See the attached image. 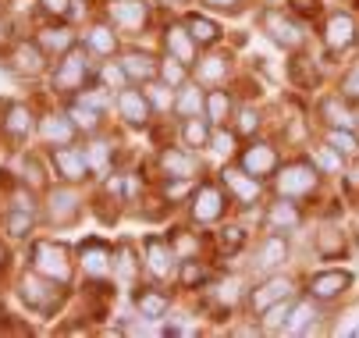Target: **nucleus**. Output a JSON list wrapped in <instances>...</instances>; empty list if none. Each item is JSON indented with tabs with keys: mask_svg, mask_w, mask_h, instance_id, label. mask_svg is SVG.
Wrapping results in <instances>:
<instances>
[{
	"mask_svg": "<svg viewBox=\"0 0 359 338\" xmlns=\"http://www.w3.org/2000/svg\"><path fill=\"white\" fill-rule=\"evenodd\" d=\"M146 267L153 278H171L175 267H182V257L175 253V246L168 243V238H146Z\"/></svg>",
	"mask_w": 359,
	"mask_h": 338,
	"instance_id": "6ab92c4d",
	"label": "nucleus"
},
{
	"mask_svg": "<svg viewBox=\"0 0 359 338\" xmlns=\"http://www.w3.org/2000/svg\"><path fill=\"white\" fill-rule=\"evenodd\" d=\"M4 260H8V253H4V246H0V267H4Z\"/></svg>",
	"mask_w": 359,
	"mask_h": 338,
	"instance_id": "13d9d810",
	"label": "nucleus"
},
{
	"mask_svg": "<svg viewBox=\"0 0 359 338\" xmlns=\"http://www.w3.org/2000/svg\"><path fill=\"white\" fill-rule=\"evenodd\" d=\"M36 43L43 46L46 54H54V58H61V54H68L72 46H75V32L72 29H65V25H50V29H43L39 36H36Z\"/></svg>",
	"mask_w": 359,
	"mask_h": 338,
	"instance_id": "473e14b6",
	"label": "nucleus"
},
{
	"mask_svg": "<svg viewBox=\"0 0 359 338\" xmlns=\"http://www.w3.org/2000/svg\"><path fill=\"white\" fill-rule=\"evenodd\" d=\"M224 210H228V189L217 182H203L196 189V196L189 200V214L196 224H214L224 217Z\"/></svg>",
	"mask_w": 359,
	"mask_h": 338,
	"instance_id": "423d86ee",
	"label": "nucleus"
},
{
	"mask_svg": "<svg viewBox=\"0 0 359 338\" xmlns=\"http://www.w3.org/2000/svg\"><path fill=\"white\" fill-rule=\"evenodd\" d=\"M114 107H118V114H121V121H125L128 128H146L149 118H153V107H149V100H146V93H142V89H132V86L118 89Z\"/></svg>",
	"mask_w": 359,
	"mask_h": 338,
	"instance_id": "9b49d317",
	"label": "nucleus"
},
{
	"mask_svg": "<svg viewBox=\"0 0 359 338\" xmlns=\"http://www.w3.org/2000/svg\"><path fill=\"white\" fill-rule=\"evenodd\" d=\"M185 25H189V32H192V39L199 43V46H214L217 39H221V25L214 22V18H207V15H185L182 18Z\"/></svg>",
	"mask_w": 359,
	"mask_h": 338,
	"instance_id": "72a5a7b5",
	"label": "nucleus"
},
{
	"mask_svg": "<svg viewBox=\"0 0 359 338\" xmlns=\"http://www.w3.org/2000/svg\"><path fill=\"white\" fill-rule=\"evenodd\" d=\"M224 72H228V58H221V54H214V58H207V61H196V75H199L203 82H221Z\"/></svg>",
	"mask_w": 359,
	"mask_h": 338,
	"instance_id": "37998d69",
	"label": "nucleus"
},
{
	"mask_svg": "<svg viewBox=\"0 0 359 338\" xmlns=\"http://www.w3.org/2000/svg\"><path fill=\"white\" fill-rule=\"evenodd\" d=\"M161 43H164V50L171 54V58H178L182 65H196L199 58H196V50H199V43L192 39V32H189V25L185 22H168L164 25V32H161Z\"/></svg>",
	"mask_w": 359,
	"mask_h": 338,
	"instance_id": "dca6fc26",
	"label": "nucleus"
},
{
	"mask_svg": "<svg viewBox=\"0 0 359 338\" xmlns=\"http://www.w3.org/2000/svg\"><path fill=\"white\" fill-rule=\"evenodd\" d=\"M207 111V93H203L199 86H182L178 89V96H175V114L178 118H196V114H203Z\"/></svg>",
	"mask_w": 359,
	"mask_h": 338,
	"instance_id": "2f4dec72",
	"label": "nucleus"
},
{
	"mask_svg": "<svg viewBox=\"0 0 359 338\" xmlns=\"http://www.w3.org/2000/svg\"><path fill=\"white\" fill-rule=\"evenodd\" d=\"M121 68L128 75V82H153V79H161V61L146 54V50H125L121 54Z\"/></svg>",
	"mask_w": 359,
	"mask_h": 338,
	"instance_id": "4be33fe9",
	"label": "nucleus"
},
{
	"mask_svg": "<svg viewBox=\"0 0 359 338\" xmlns=\"http://www.w3.org/2000/svg\"><path fill=\"white\" fill-rule=\"evenodd\" d=\"M46 221L54 224V228H65V224H75L79 214H82V203L75 196V185H57L54 192H50V200H46Z\"/></svg>",
	"mask_w": 359,
	"mask_h": 338,
	"instance_id": "4468645a",
	"label": "nucleus"
},
{
	"mask_svg": "<svg viewBox=\"0 0 359 338\" xmlns=\"http://www.w3.org/2000/svg\"><path fill=\"white\" fill-rule=\"evenodd\" d=\"M320 118L327 128H355V111L348 107V100L338 93V96H324L320 100Z\"/></svg>",
	"mask_w": 359,
	"mask_h": 338,
	"instance_id": "393cba45",
	"label": "nucleus"
},
{
	"mask_svg": "<svg viewBox=\"0 0 359 338\" xmlns=\"http://www.w3.org/2000/svg\"><path fill=\"white\" fill-rule=\"evenodd\" d=\"M221 185L228 189V196H231L235 203H242V207L260 203V196H264V182L252 178V175L242 171V168H224V171H221Z\"/></svg>",
	"mask_w": 359,
	"mask_h": 338,
	"instance_id": "9d476101",
	"label": "nucleus"
},
{
	"mask_svg": "<svg viewBox=\"0 0 359 338\" xmlns=\"http://www.w3.org/2000/svg\"><path fill=\"white\" fill-rule=\"evenodd\" d=\"M355 125H359V111H355Z\"/></svg>",
	"mask_w": 359,
	"mask_h": 338,
	"instance_id": "bf43d9fd",
	"label": "nucleus"
},
{
	"mask_svg": "<svg viewBox=\"0 0 359 338\" xmlns=\"http://www.w3.org/2000/svg\"><path fill=\"white\" fill-rule=\"evenodd\" d=\"M149 22V4L146 0H114L111 4V25L121 32H142Z\"/></svg>",
	"mask_w": 359,
	"mask_h": 338,
	"instance_id": "aec40b11",
	"label": "nucleus"
},
{
	"mask_svg": "<svg viewBox=\"0 0 359 338\" xmlns=\"http://www.w3.org/2000/svg\"><path fill=\"white\" fill-rule=\"evenodd\" d=\"M161 79H164L171 89H182V86L189 82V65H182L178 58H171V54H168V58L161 61Z\"/></svg>",
	"mask_w": 359,
	"mask_h": 338,
	"instance_id": "a19ab883",
	"label": "nucleus"
},
{
	"mask_svg": "<svg viewBox=\"0 0 359 338\" xmlns=\"http://www.w3.org/2000/svg\"><path fill=\"white\" fill-rule=\"evenodd\" d=\"M207 121L214 125V128H224L231 118H235V100H231V93L228 89H221V86H214L210 93H207Z\"/></svg>",
	"mask_w": 359,
	"mask_h": 338,
	"instance_id": "bb28decb",
	"label": "nucleus"
},
{
	"mask_svg": "<svg viewBox=\"0 0 359 338\" xmlns=\"http://www.w3.org/2000/svg\"><path fill=\"white\" fill-rule=\"evenodd\" d=\"M288 260V243H285V238L274 231V235H267L264 238V246L260 250H256V271H274V267H281Z\"/></svg>",
	"mask_w": 359,
	"mask_h": 338,
	"instance_id": "cd10ccee",
	"label": "nucleus"
},
{
	"mask_svg": "<svg viewBox=\"0 0 359 338\" xmlns=\"http://www.w3.org/2000/svg\"><path fill=\"white\" fill-rule=\"evenodd\" d=\"M146 100H149V107L153 111H175V93L178 89H171L164 79H153V82H146Z\"/></svg>",
	"mask_w": 359,
	"mask_h": 338,
	"instance_id": "4c0bfd02",
	"label": "nucleus"
},
{
	"mask_svg": "<svg viewBox=\"0 0 359 338\" xmlns=\"http://www.w3.org/2000/svg\"><path fill=\"white\" fill-rule=\"evenodd\" d=\"M292 79H295L299 86H317V72H313V65H310V68H299V58L292 61Z\"/></svg>",
	"mask_w": 359,
	"mask_h": 338,
	"instance_id": "603ef678",
	"label": "nucleus"
},
{
	"mask_svg": "<svg viewBox=\"0 0 359 338\" xmlns=\"http://www.w3.org/2000/svg\"><path fill=\"white\" fill-rule=\"evenodd\" d=\"M25 164H29V185H36V189H39V185H43V168H39V161L29 154V157H25Z\"/></svg>",
	"mask_w": 359,
	"mask_h": 338,
	"instance_id": "6e6d98bb",
	"label": "nucleus"
},
{
	"mask_svg": "<svg viewBox=\"0 0 359 338\" xmlns=\"http://www.w3.org/2000/svg\"><path fill=\"white\" fill-rule=\"evenodd\" d=\"M135 267H139V260H135L132 246H128V243L118 246V250H114V274H118L121 281H132V278H135Z\"/></svg>",
	"mask_w": 359,
	"mask_h": 338,
	"instance_id": "79ce46f5",
	"label": "nucleus"
},
{
	"mask_svg": "<svg viewBox=\"0 0 359 338\" xmlns=\"http://www.w3.org/2000/svg\"><path fill=\"white\" fill-rule=\"evenodd\" d=\"M235 118H238L235 121V132L238 135H252L256 128H260V111H256V107H238Z\"/></svg>",
	"mask_w": 359,
	"mask_h": 338,
	"instance_id": "de8ad7c7",
	"label": "nucleus"
},
{
	"mask_svg": "<svg viewBox=\"0 0 359 338\" xmlns=\"http://www.w3.org/2000/svg\"><path fill=\"white\" fill-rule=\"evenodd\" d=\"M18 299L25 303V310H32L39 317H54L68 299V285L46 278L39 271H29V274L18 278Z\"/></svg>",
	"mask_w": 359,
	"mask_h": 338,
	"instance_id": "f257e3e1",
	"label": "nucleus"
},
{
	"mask_svg": "<svg viewBox=\"0 0 359 338\" xmlns=\"http://www.w3.org/2000/svg\"><path fill=\"white\" fill-rule=\"evenodd\" d=\"M75 135H79V125L72 121L68 111H50V114L39 118V139L46 142L50 150L68 147V142H75Z\"/></svg>",
	"mask_w": 359,
	"mask_h": 338,
	"instance_id": "f3484780",
	"label": "nucleus"
},
{
	"mask_svg": "<svg viewBox=\"0 0 359 338\" xmlns=\"http://www.w3.org/2000/svg\"><path fill=\"white\" fill-rule=\"evenodd\" d=\"M288 296H295V285H292L288 278H281V274H271V278H264L256 288H249L245 303H249L252 313H264L267 306H274L278 299H288Z\"/></svg>",
	"mask_w": 359,
	"mask_h": 338,
	"instance_id": "ddd939ff",
	"label": "nucleus"
},
{
	"mask_svg": "<svg viewBox=\"0 0 359 338\" xmlns=\"http://www.w3.org/2000/svg\"><path fill=\"white\" fill-rule=\"evenodd\" d=\"M89 82H93L89 50H82V46H72L68 54L57 58V68H54V89H57V93H82Z\"/></svg>",
	"mask_w": 359,
	"mask_h": 338,
	"instance_id": "f03ea898",
	"label": "nucleus"
},
{
	"mask_svg": "<svg viewBox=\"0 0 359 338\" xmlns=\"http://www.w3.org/2000/svg\"><path fill=\"white\" fill-rule=\"evenodd\" d=\"M264 224H267L271 231H278V235H285V231H295V228L302 224V210H299V203H295V200H288V196H278V200L267 207V214H264Z\"/></svg>",
	"mask_w": 359,
	"mask_h": 338,
	"instance_id": "412c9836",
	"label": "nucleus"
},
{
	"mask_svg": "<svg viewBox=\"0 0 359 338\" xmlns=\"http://www.w3.org/2000/svg\"><path fill=\"white\" fill-rule=\"evenodd\" d=\"M313 327H317V306H313L310 299L295 303V306H292V313H288L285 331H288V334H310Z\"/></svg>",
	"mask_w": 359,
	"mask_h": 338,
	"instance_id": "f704fd0d",
	"label": "nucleus"
},
{
	"mask_svg": "<svg viewBox=\"0 0 359 338\" xmlns=\"http://www.w3.org/2000/svg\"><path fill=\"white\" fill-rule=\"evenodd\" d=\"M231 142H235V135L217 128V132H214V139H210V147H214L217 154H231Z\"/></svg>",
	"mask_w": 359,
	"mask_h": 338,
	"instance_id": "864d4df0",
	"label": "nucleus"
},
{
	"mask_svg": "<svg viewBox=\"0 0 359 338\" xmlns=\"http://www.w3.org/2000/svg\"><path fill=\"white\" fill-rule=\"evenodd\" d=\"M86 154H89V164H93V175L96 171H107L111 168V161H114V150H111V142H93V147H86Z\"/></svg>",
	"mask_w": 359,
	"mask_h": 338,
	"instance_id": "c03bdc74",
	"label": "nucleus"
},
{
	"mask_svg": "<svg viewBox=\"0 0 359 338\" xmlns=\"http://www.w3.org/2000/svg\"><path fill=\"white\" fill-rule=\"evenodd\" d=\"M68 114H72V121H75L82 132H96V128H100V114H104V111H96V107L75 100V104L68 107Z\"/></svg>",
	"mask_w": 359,
	"mask_h": 338,
	"instance_id": "ea45409f",
	"label": "nucleus"
},
{
	"mask_svg": "<svg viewBox=\"0 0 359 338\" xmlns=\"http://www.w3.org/2000/svg\"><path fill=\"white\" fill-rule=\"evenodd\" d=\"M207 278H210L207 267H203L196 257H185V260H182V285H185V288H196V285H203Z\"/></svg>",
	"mask_w": 359,
	"mask_h": 338,
	"instance_id": "a18cd8bd",
	"label": "nucleus"
},
{
	"mask_svg": "<svg viewBox=\"0 0 359 338\" xmlns=\"http://www.w3.org/2000/svg\"><path fill=\"white\" fill-rule=\"evenodd\" d=\"M207 8H214V11H228V15H238L242 11V0H203Z\"/></svg>",
	"mask_w": 359,
	"mask_h": 338,
	"instance_id": "5fc2aeb1",
	"label": "nucleus"
},
{
	"mask_svg": "<svg viewBox=\"0 0 359 338\" xmlns=\"http://www.w3.org/2000/svg\"><path fill=\"white\" fill-rule=\"evenodd\" d=\"M260 29L267 32L271 43H278L281 50H299V46L306 43V32L295 18H288L281 8H264L260 11Z\"/></svg>",
	"mask_w": 359,
	"mask_h": 338,
	"instance_id": "39448f33",
	"label": "nucleus"
},
{
	"mask_svg": "<svg viewBox=\"0 0 359 338\" xmlns=\"http://www.w3.org/2000/svg\"><path fill=\"white\" fill-rule=\"evenodd\" d=\"M135 310H139V317L142 320H164L168 317V310H171V299H168V292H161V288H135Z\"/></svg>",
	"mask_w": 359,
	"mask_h": 338,
	"instance_id": "b1692460",
	"label": "nucleus"
},
{
	"mask_svg": "<svg viewBox=\"0 0 359 338\" xmlns=\"http://www.w3.org/2000/svg\"><path fill=\"white\" fill-rule=\"evenodd\" d=\"M0 125H4V135H8L11 142H25V139L32 135V128H36L25 104H8V107H4V121H0Z\"/></svg>",
	"mask_w": 359,
	"mask_h": 338,
	"instance_id": "a878e982",
	"label": "nucleus"
},
{
	"mask_svg": "<svg viewBox=\"0 0 359 338\" xmlns=\"http://www.w3.org/2000/svg\"><path fill=\"white\" fill-rule=\"evenodd\" d=\"M100 79H104V86H107V89H114V93H118V89H125V86H128V75H125V68H121V61H118V65H114V68H111V65H107V68H104V72H100Z\"/></svg>",
	"mask_w": 359,
	"mask_h": 338,
	"instance_id": "09e8293b",
	"label": "nucleus"
},
{
	"mask_svg": "<svg viewBox=\"0 0 359 338\" xmlns=\"http://www.w3.org/2000/svg\"><path fill=\"white\" fill-rule=\"evenodd\" d=\"M320 185V168L310 164V161H292L285 168H278L274 175V189L278 196H288V200H302Z\"/></svg>",
	"mask_w": 359,
	"mask_h": 338,
	"instance_id": "7ed1b4c3",
	"label": "nucleus"
},
{
	"mask_svg": "<svg viewBox=\"0 0 359 338\" xmlns=\"http://www.w3.org/2000/svg\"><path fill=\"white\" fill-rule=\"evenodd\" d=\"M32 221H36V214H32V210H22V207H11V210L4 214V228H8L15 238H25V235L32 231Z\"/></svg>",
	"mask_w": 359,
	"mask_h": 338,
	"instance_id": "58836bf2",
	"label": "nucleus"
},
{
	"mask_svg": "<svg viewBox=\"0 0 359 338\" xmlns=\"http://www.w3.org/2000/svg\"><path fill=\"white\" fill-rule=\"evenodd\" d=\"M292 306H295V296H288V299H278L274 306H267V310H264V317H260V327H264L267 334H278V331H285Z\"/></svg>",
	"mask_w": 359,
	"mask_h": 338,
	"instance_id": "e433bc0d",
	"label": "nucleus"
},
{
	"mask_svg": "<svg viewBox=\"0 0 359 338\" xmlns=\"http://www.w3.org/2000/svg\"><path fill=\"white\" fill-rule=\"evenodd\" d=\"M46 50L36 43V39H25V43H15V50L8 54V68L22 79H36L46 72Z\"/></svg>",
	"mask_w": 359,
	"mask_h": 338,
	"instance_id": "f8f14e48",
	"label": "nucleus"
},
{
	"mask_svg": "<svg viewBox=\"0 0 359 338\" xmlns=\"http://www.w3.org/2000/svg\"><path fill=\"white\" fill-rule=\"evenodd\" d=\"M210 139H214V125L207 121V114H196V118H182V142L185 147H210Z\"/></svg>",
	"mask_w": 359,
	"mask_h": 338,
	"instance_id": "7c9ffc66",
	"label": "nucleus"
},
{
	"mask_svg": "<svg viewBox=\"0 0 359 338\" xmlns=\"http://www.w3.org/2000/svg\"><path fill=\"white\" fill-rule=\"evenodd\" d=\"M345 182H348V189H355V192H359V161L352 164V171L345 175Z\"/></svg>",
	"mask_w": 359,
	"mask_h": 338,
	"instance_id": "4d7b16f0",
	"label": "nucleus"
},
{
	"mask_svg": "<svg viewBox=\"0 0 359 338\" xmlns=\"http://www.w3.org/2000/svg\"><path fill=\"white\" fill-rule=\"evenodd\" d=\"M355 39H359V29H355L348 11L327 15V22H324V46H327V54H345Z\"/></svg>",
	"mask_w": 359,
	"mask_h": 338,
	"instance_id": "2eb2a0df",
	"label": "nucleus"
},
{
	"mask_svg": "<svg viewBox=\"0 0 359 338\" xmlns=\"http://www.w3.org/2000/svg\"><path fill=\"white\" fill-rule=\"evenodd\" d=\"M310 299L313 303H331V299H341L348 288H352V274L348 271H320L310 278Z\"/></svg>",
	"mask_w": 359,
	"mask_h": 338,
	"instance_id": "a211bd4d",
	"label": "nucleus"
},
{
	"mask_svg": "<svg viewBox=\"0 0 359 338\" xmlns=\"http://www.w3.org/2000/svg\"><path fill=\"white\" fill-rule=\"evenodd\" d=\"M327 147H331L341 161L359 157V139H355V128H327Z\"/></svg>",
	"mask_w": 359,
	"mask_h": 338,
	"instance_id": "c9c22d12",
	"label": "nucleus"
},
{
	"mask_svg": "<svg viewBox=\"0 0 359 338\" xmlns=\"http://www.w3.org/2000/svg\"><path fill=\"white\" fill-rule=\"evenodd\" d=\"M341 96L359 104V65H352V68L345 72V79H341Z\"/></svg>",
	"mask_w": 359,
	"mask_h": 338,
	"instance_id": "8fccbe9b",
	"label": "nucleus"
},
{
	"mask_svg": "<svg viewBox=\"0 0 359 338\" xmlns=\"http://www.w3.org/2000/svg\"><path fill=\"white\" fill-rule=\"evenodd\" d=\"M29 264H32V271H39V274H46V278H54V281H61V285H68L72 274H75V264H72L68 246H65V243H46V238L32 246Z\"/></svg>",
	"mask_w": 359,
	"mask_h": 338,
	"instance_id": "20e7f679",
	"label": "nucleus"
},
{
	"mask_svg": "<svg viewBox=\"0 0 359 338\" xmlns=\"http://www.w3.org/2000/svg\"><path fill=\"white\" fill-rule=\"evenodd\" d=\"M39 8H43L50 18H68V15H72V0H39Z\"/></svg>",
	"mask_w": 359,
	"mask_h": 338,
	"instance_id": "3c124183",
	"label": "nucleus"
},
{
	"mask_svg": "<svg viewBox=\"0 0 359 338\" xmlns=\"http://www.w3.org/2000/svg\"><path fill=\"white\" fill-rule=\"evenodd\" d=\"M79 264H82V274L100 281L114 274V250L104 243V238H86V243L79 246Z\"/></svg>",
	"mask_w": 359,
	"mask_h": 338,
	"instance_id": "1a4fd4ad",
	"label": "nucleus"
},
{
	"mask_svg": "<svg viewBox=\"0 0 359 338\" xmlns=\"http://www.w3.org/2000/svg\"><path fill=\"white\" fill-rule=\"evenodd\" d=\"M242 243H245V231H242L238 224H228V228H221V235H217L221 253H238V250H242Z\"/></svg>",
	"mask_w": 359,
	"mask_h": 338,
	"instance_id": "49530a36",
	"label": "nucleus"
},
{
	"mask_svg": "<svg viewBox=\"0 0 359 338\" xmlns=\"http://www.w3.org/2000/svg\"><path fill=\"white\" fill-rule=\"evenodd\" d=\"M0 39H4V29H0Z\"/></svg>",
	"mask_w": 359,
	"mask_h": 338,
	"instance_id": "052dcab7",
	"label": "nucleus"
},
{
	"mask_svg": "<svg viewBox=\"0 0 359 338\" xmlns=\"http://www.w3.org/2000/svg\"><path fill=\"white\" fill-rule=\"evenodd\" d=\"M54 171L61 182L68 185H79L86 178H93V164H89V154L82 147H75V142H68V147H54Z\"/></svg>",
	"mask_w": 359,
	"mask_h": 338,
	"instance_id": "0eeeda50",
	"label": "nucleus"
},
{
	"mask_svg": "<svg viewBox=\"0 0 359 338\" xmlns=\"http://www.w3.org/2000/svg\"><path fill=\"white\" fill-rule=\"evenodd\" d=\"M86 50H89V54H100V58L118 54V32H114V25L96 22V25L86 32Z\"/></svg>",
	"mask_w": 359,
	"mask_h": 338,
	"instance_id": "c756f323",
	"label": "nucleus"
},
{
	"mask_svg": "<svg viewBox=\"0 0 359 338\" xmlns=\"http://www.w3.org/2000/svg\"><path fill=\"white\" fill-rule=\"evenodd\" d=\"M313 250H317L324 260H338V257H345L348 246H345L341 228H334V224H320V231L313 235Z\"/></svg>",
	"mask_w": 359,
	"mask_h": 338,
	"instance_id": "c85d7f7f",
	"label": "nucleus"
},
{
	"mask_svg": "<svg viewBox=\"0 0 359 338\" xmlns=\"http://www.w3.org/2000/svg\"><path fill=\"white\" fill-rule=\"evenodd\" d=\"M238 168H242V171H249L252 178L267 182V178H274V175H278L281 157H278V150L271 147V142H249V147L238 154Z\"/></svg>",
	"mask_w": 359,
	"mask_h": 338,
	"instance_id": "6e6552de",
	"label": "nucleus"
},
{
	"mask_svg": "<svg viewBox=\"0 0 359 338\" xmlns=\"http://www.w3.org/2000/svg\"><path fill=\"white\" fill-rule=\"evenodd\" d=\"M161 171L168 178H196L199 161H196V154H189L182 147H168V150H161Z\"/></svg>",
	"mask_w": 359,
	"mask_h": 338,
	"instance_id": "5701e85b",
	"label": "nucleus"
}]
</instances>
